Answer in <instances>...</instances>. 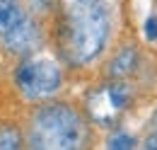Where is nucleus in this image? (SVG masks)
<instances>
[{
	"label": "nucleus",
	"instance_id": "obj_1",
	"mask_svg": "<svg viewBox=\"0 0 157 150\" xmlns=\"http://www.w3.org/2000/svg\"><path fill=\"white\" fill-rule=\"evenodd\" d=\"M114 7L109 0H68L53 15L56 58L68 73L101 65L114 44Z\"/></svg>",
	"mask_w": 157,
	"mask_h": 150
},
{
	"label": "nucleus",
	"instance_id": "obj_2",
	"mask_svg": "<svg viewBox=\"0 0 157 150\" xmlns=\"http://www.w3.org/2000/svg\"><path fill=\"white\" fill-rule=\"evenodd\" d=\"M22 138L24 150H97L99 128L82 102L58 94L27 107Z\"/></svg>",
	"mask_w": 157,
	"mask_h": 150
},
{
	"label": "nucleus",
	"instance_id": "obj_3",
	"mask_svg": "<svg viewBox=\"0 0 157 150\" xmlns=\"http://www.w3.org/2000/svg\"><path fill=\"white\" fill-rule=\"evenodd\" d=\"M65 77H68V70L63 68L58 58L34 53V56L17 61L12 70V85L20 99L29 107L44 99L58 97L65 87Z\"/></svg>",
	"mask_w": 157,
	"mask_h": 150
},
{
	"label": "nucleus",
	"instance_id": "obj_4",
	"mask_svg": "<svg viewBox=\"0 0 157 150\" xmlns=\"http://www.w3.org/2000/svg\"><path fill=\"white\" fill-rule=\"evenodd\" d=\"M133 99H136L133 80L101 77L97 85H92L87 90L82 107L97 128H114V126H118L121 116L133 107Z\"/></svg>",
	"mask_w": 157,
	"mask_h": 150
},
{
	"label": "nucleus",
	"instance_id": "obj_5",
	"mask_svg": "<svg viewBox=\"0 0 157 150\" xmlns=\"http://www.w3.org/2000/svg\"><path fill=\"white\" fill-rule=\"evenodd\" d=\"M44 44H46L44 22H41V17H36L32 10H29V15L22 19L12 32H7L5 37H0L2 53L15 58V61H22V58H27V56L41 53Z\"/></svg>",
	"mask_w": 157,
	"mask_h": 150
},
{
	"label": "nucleus",
	"instance_id": "obj_6",
	"mask_svg": "<svg viewBox=\"0 0 157 150\" xmlns=\"http://www.w3.org/2000/svg\"><path fill=\"white\" fill-rule=\"evenodd\" d=\"M145 68V58L143 51L136 41L126 39V41H118L116 46L111 44L109 53L101 61V77H109V80H136L140 70Z\"/></svg>",
	"mask_w": 157,
	"mask_h": 150
},
{
	"label": "nucleus",
	"instance_id": "obj_7",
	"mask_svg": "<svg viewBox=\"0 0 157 150\" xmlns=\"http://www.w3.org/2000/svg\"><path fill=\"white\" fill-rule=\"evenodd\" d=\"M27 15L29 10L22 5V0H0V37L12 32Z\"/></svg>",
	"mask_w": 157,
	"mask_h": 150
},
{
	"label": "nucleus",
	"instance_id": "obj_8",
	"mask_svg": "<svg viewBox=\"0 0 157 150\" xmlns=\"http://www.w3.org/2000/svg\"><path fill=\"white\" fill-rule=\"evenodd\" d=\"M0 150H24L22 124H17V121H0Z\"/></svg>",
	"mask_w": 157,
	"mask_h": 150
},
{
	"label": "nucleus",
	"instance_id": "obj_9",
	"mask_svg": "<svg viewBox=\"0 0 157 150\" xmlns=\"http://www.w3.org/2000/svg\"><path fill=\"white\" fill-rule=\"evenodd\" d=\"M138 148V136L121 126H114L106 140H104V150H136Z\"/></svg>",
	"mask_w": 157,
	"mask_h": 150
},
{
	"label": "nucleus",
	"instance_id": "obj_10",
	"mask_svg": "<svg viewBox=\"0 0 157 150\" xmlns=\"http://www.w3.org/2000/svg\"><path fill=\"white\" fill-rule=\"evenodd\" d=\"M143 34H145V41H147V44H157V15H155V12L145 19Z\"/></svg>",
	"mask_w": 157,
	"mask_h": 150
},
{
	"label": "nucleus",
	"instance_id": "obj_11",
	"mask_svg": "<svg viewBox=\"0 0 157 150\" xmlns=\"http://www.w3.org/2000/svg\"><path fill=\"white\" fill-rule=\"evenodd\" d=\"M155 15H157V10H155Z\"/></svg>",
	"mask_w": 157,
	"mask_h": 150
}]
</instances>
